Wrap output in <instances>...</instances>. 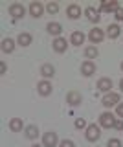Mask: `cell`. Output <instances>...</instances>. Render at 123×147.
I'll use <instances>...</instances> for the list:
<instances>
[{"mask_svg":"<svg viewBox=\"0 0 123 147\" xmlns=\"http://www.w3.org/2000/svg\"><path fill=\"white\" fill-rule=\"evenodd\" d=\"M116 114H118V116H120V118L123 119V101H120V105L116 107Z\"/></svg>","mask_w":123,"mask_h":147,"instance_id":"29","label":"cell"},{"mask_svg":"<svg viewBox=\"0 0 123 147\" xmlns=\"http://www.w3.org/2000/svg\"><path fill=\"white\" fill-rule=\"evenodd\" d=\"M52 48H53V52H55V53H65L66 48H68L66 39H65V37H57V39L52 42Z\"/></svg>","mask_w":123,"mask_h":147,"instance_id":"11","label":"cell"},{"mask_svg":"<svg viewBox=\"0 0 123 147\" xmlns=\"http://www.w3.org/2000/svg\"><path fill=\"white\" fill-rule=\"evenodd\" d=\"M120 90H121V92H123V79H121V81H120Z\"/></svg>","mask_w":123,"mask_h":147,"instance_id":"33","label":"cell"},{"mask_svg":"<svg viewBox=\"0 0 123 147\" xmlns=\"http://www.w3.org/2000/svg\"><path fill=\"white\" fill-rule=\"evenodd\" d=\"M31 147H44V145H39V144H33V145H31Z\"/></svg>","mask_w":123,"mask_h":147,"instance_id":"34","label":"cell"},{"mask_svg":"<svg viewBox=\"0 0 123 147\" xmlns=\"http://www.w3.org/2000/svg\"><path fill=\"white\" fill-rule=\"evenodd\" d=\"M88 39H90V42H92V44H99V42H101V40L105 39V31L101 30V28H97V26H95L94 30H90Z\"/></svg>","mask_w":123,"mask_h":147,"instance_id":"8","label":"cell"},{"mask_svg":"<svg viewBox=\"0 0 123 147\" xmlns=\"http://www.w3.org/2000/svg\"><path fill=\"white\" fill-rule=\"evenodd\" d=\"M121 72H123V61H121Z\"/></svg>","mask_w":123,"mask_h":147,"instance_id":"35","label":"cell"},{"mask_svg":"<svg viewBox=\"0 0 123 147\" xmlns=\"http://www.w3.org/2000/svg\"><path fill=\"white\" fill-rule=\"evenodd\" d=\"M123 142L121 140H118V138H110V140L107 142V147H121Z\"/></svg>","mask_w":123,"mask_h":147,"instance_id":"26","label":"cell"},{"mask_svg":"<svg viewBox=\"0 0 123 147\" xmlns=\"http://www.w3.org/2000/svg\"><path fill=\"white\" fill-rule=\"evenodd\" d=\"M85 138L88 142H97L99 138H101V127L95 125V123H90V125L85 129Z\"/></svg>","mask_w":123,"mask_h":147,"instance_id":"2","label":"cell"},{"mask_svg":"<svg viewBox=\"0 0 123 147\" xmlns=\"http://www.w3.org/2000/svg\"><path fill=\"white\" fill-rule=\"evenodd\" d=\"M52 90H53V86H52V83H50L48 79H42V81L37 83V92L40 96H44V98L52 94Z\"/></svg>","mask_w":123,"mask_h":147,"instance_id":"9","label":"cell"},{"mask_svg":"<svg viewBox=\"0 0 123 147\" xmlns=\"http://www.w3.org/2000/svg\"><path fill=\"white\" fill-rule=\"evenodd\" d=\"M81 74H83L85 77H90L95 74V63L94 61H88L86 59L85 63H81Z\"/></svg>","mask_w":123,"mask_h":147,"instance_id":"13","label":"cell"},{"mask_svg":"<svg viewBox=\"0 0 123 147\" xmlns=\"http://www.w3.org/2000/svg\"><path fill=\"white\" fill-rule=\"evenodd\" d=\"M59 147H75V144L72 140H63V142H59Z\"/></svg>","mask_w":123,"mask_h":147,"instance_id":"28","label":"cell"},{"mask_svg":"<svg viewBox=\"0 0 123 147\" xmlns=\"http://www.w3.org/2000/svg\"><path fill=\"white\" fill-rule=\"evenodd\" d=\"M66 17L70 18V20H77V18L81 17V7L77 6V4H70V6L66 7Z\"/></svg>","mask_w":123,"mask_h":147,"instance_id":"14","label":"cell"},{"mask_svg":"<svg viewBox=\"0 0 123 147\" xmlns=\"http://www.w3.org/2000/svg\"><path fill=\"white\" fill-rule=\"evenodd\" d=\"M110 88H112V79H110V77H101V79L97 81V90L108 94V92H112Z\"/></svg>","mask_w":123,"mask_h":147,"instance_id":"15","label":"cell"},{"mask_svg":"<svg viewBox=\"0 0 123 147\" xmlns=\"http://www.w3.org/2000/svg\"><path fill=\"white\" fill-rule=\"evenodd\" d=\"M40 76H42L44 79L53 77V76H55V66H53V64H50V63L42 64V66H40Z\"/></svg>","mask_w":123,"mask_h":147,"instance_id":"16","label":"cell"},{"mask_svg":"<svg viewBox=\"0 0 123 147\" xmlns=\"http://www.w3.org/2000/svg\"><path fill=\"white\" fill-rule=\"evenodd\" d=\"M99 55V50L95 48V46H86L85 48V57L88 59V61H92V59H95Z\"/></svg>","mask_w":123,"mask_h":147,"instance_id":"23","label":"cell"},{"mask_svg":"<svg viewBox=\"0 0 123 147\" xmlns=\"http://www.w3.org/2000/svg\"><path fill=\"white\" fill-rule=\"evenodd\" d=\"M42 145H44V147H57V145H59L57 132H53V131L44 132V136H42Z\"/></svg>","mask_w":123,"mask_h":147,"instance_id":"4","label":"cell"},{"mask_svg":"<svg viewBox=\"0 0 123 147\" xmlns=\"http://www.w3.org/2000/svg\"><path fill=\"white\" fill-rule=\"evenodd\" d=\"M74 125H75V129H86V127H88V125H86V121H85V118H77Z\"/></svg>","mask_w":123,"mask_h":147,"instance_id":"27","label":"cell"},{"mask_svg":"<svg viewBox=\"0 0 123 147\" xmlns=\"http://www.w3.org/2000/svg\"><path fill=\"white\" fill-rule=\"evenodd\" d=\"M70 42L74 44V46H81L85 42V33L83 31H79V30H75L74 33H72V37H70Z\"/></svg>","mask_w":123,"mask_h":147,"instance_id":"20","label":"cell"},{"mask_svg":"<svg viewBox=\"0 0 123 147\" xmlns=\"http://www.w3.org/2000/svg\"><path fill=\"white\" fill-rule=\"evenodd\" d=\"M114 129H118V131H123V119H121V118L116 121V127H114Z\"/></svg>","mask_w":123,"mask_h":147,"instance_id":"32","label":"cell"},{"mask_svg":"<svg viewBox=\"0 0 123 147\" xmlns=\"http://www.w3.org/2000/svg\"><path fill=\"white\" fill-rule=\"evenodd\" d=\"M101 105L105 109L118 107V105H120V94H118V92H108V94H105L103 99H101Z\"/></svg>","mask_w":123,"mask_h":147,"instance_id":"3","label":"cell"},{"mask_svg":"<svg viewBox=\"0 0 123 147\" xmlns=\"http://www.w3.org/2000/svg\"><path fill=\"white\" fill-rule=\"evenodd\" d=\"M28 9H30V15H31V17H35V18H40V17L44 15V9H46V7H44L40 2H31Z\"/></svg>","mask_w":123,"mask_h":147,"instance_id":"12","label":"cell"},{"mask_svg":"<svg viewBox=\"0 0 123 147\" xmlns=\"http://www.w3.org/2000/svg\"><path fill=\"white\" fill-rule=\"evenodd\" d=\"M7 13H9V15L13 17V18H22L26 15V7L22 6V4H11L9 7H7Z\"/></svg>","mask_w":123,"mask_h":147,"instance_id":"5","label":"cell"},{"mask_svg":"<svg viewBox=\"0 0 123 147\" xmlns=\"http://www.w3.org/2000/svg\"><path fill=\"white\" fill-rule=\"evenodd\" d=\"M120 33H121V28L118 24H110L107 28V37H108V39H118Z\"/></svg>","mask_w":123,"mask_h":147,"instance_id":"22","label":"cell"},{"mask_svg":"<svg viewBox=\"0 0 123 147\" xmlns=\"http://www.w3.org/2000/svg\"><path fill=\"white\" fill-rule=\"evenodd\" d=\"M15 50V40L13 39H4L2 40V52L4 53H11Z\"/></svg>","mask_w":123,"mask_h":147,"instance_id":"24","label":"cell"},{"mask_svg":"<svg viewBox=\"0 0 123 147\" xmlns=\"http://www.w3.org/2000/svg\"><path fill=\"white\" fill-rule=\"evenodd\" d=\"M66 103L70 105V107H77V105L83 103V98H81V94L77 90H70L66 94Z\"/></svg>","mask_w":123,"mask_h":147,"instance_id":"7","label":"cell"},{"mask_svg":"<svg viewBox=\"0 0 123 147\" xmlns=\"http://www.w3.org/2000/svg\"><path fill=\"white\" fill-rule=\"evenodd\" d=\"M85 15L86 18H88L90 22H94V24H97L99 20H101V15H99V9L97 7H94V6H88L85 9Z\"/></svg>","mask_w":123,"mask_h":147,"instance_id":"10","label":"cell"},{"mask_svg":"<svg viewBox=\"0 0 123 147\" xmlns=\"http://www.w3.org/2000/svg\"><path fill=\"white\" fill-rule=\"evenodd\" d=\"M46 30H48L50 35H53L57 39V37L61 35V31H63V26L59 24V22H48V24H46Z\"/></svg>","mask_w":123,"mask_h":147,"instance_id":"18","label":"cell"},{"mask_svg":"<svg viewBox=\"0 0 123 147\" xmlns=\"http://www.w3.org/2000/svg\"><path fill=\"white\" fill-rule=\"evenodd\" d=\"M6 72H7V64L2 61V63H0V76H4Z\"/></svg>","mask_w":123,"mask_h":147,"instance_id":"31","label":"cell"},{"mask_svg":"<svg viewBox=\"0 0 123 147\" xmlns=\"http://www.w3.org/2000/svg\"><path fill=\"white\" fill-rule=\"evenodd\" d=\"M24 134L28 140H37V136H39V127L37 125H28L24 129Z\"/></svg>","mask_w":123,"mask_h":147,"instance_id":"21","label":"cell"},{"mask_svg":"<svg viewBox=\"0 0 123 147\" xmlns=\"http://www.w3.org/2000/svg\"><path fill=\"white\" fill-rule=\"evenodd\" d=\"M114 17H116V20H123V7H118V11L114 13Z\"/></svg>","mask_w":123,"mask_h":147,"instance_id":"30","label":"cell"},{"mask_svg":"<svg viewBox=\"0 0 123 147\" xmlns=\"http://www.w3.org/2000/svg\"><path fill=\"white\" fill-rule=\"evenodd\" d=\"M118 7H120V4H118V0H108V2H101L97 6L99 11H103V13H116L118 11Z\"/></svg>","mask_w":123,"mask_h":147,"instance_id":"6","label":"cell"},{"mask_svg":"<svg viewBox=\"0 0 123 147\" xmlns=\"http://www.w3.org/2000/svg\"><path fill=\"white\" fill-rule=\"evenodd\" d=\"M116 121H118V118L112 112H108V110L99 114V127H103V129H114L116 127Z\"/></svg>","mask_w":123,"mask_h":147,"instance_id":"1","label":"cell"},{"mask_svg":"<svg viewBox=\"0 0 123 147\" xmlns=\"http://www.w3.org/2000/svg\"><path fill=\"white\" fill-rule=\"evenodd\" d=\"M31 40H33V37H31L28 31H22V33H19V37H17V42H19V46H30Z\"/></svg>","mask_w":123,"mask_h":147,"instance_id":"19","label":"cell"},{"mask_svg":"<svg viewBox=\"0 0 123 147\" xmlns=\"http://www.w3.org/2000/svg\"><path fill=\"white\" fill-rule=\"evenodd\" d=\"M9 129H11V132H22V129H26L22 118H11L9 119Z\"/></svg>","mask_w":123,"mask_h":147,"instance_id":"17","label":"cell"},{"mask_svg":"<svg viewBox=\"0 0 123 147\" xmlns=\"http://www.w3.org/2000/svg\"><path fill=\"white\" fill-rule=\"evenodd\" d=\"M46 11L50 13V15H55V13L59 11V4H57V2H50V4H46Z\"/></svg>","mask_w":123,"mask_h":147,"instance_id":"25","label":"cell"}]
</instances>
